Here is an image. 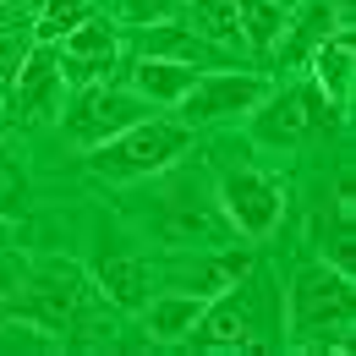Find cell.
<instances>
[{
  "label": "cell",
  "mask_w": 356,
  "mask_h": 356,
  "mask_svg": "<svg viewBox=\"0 0 356 356\" xmlns=\"http://www.w3.org/2000/svg\"><path fill=\"white\" fill-rule=\"evenodd\" d=\"M192 148V127L176 115H143L132 127H121L115 137L93 143L88 148V170L104 181H148L159 170H170L181 154Z\"/></svg>",
  "instance_id": "6da1fadb"
},
{
  "label": "cell",
  "mask_w": 356,
  "mask_h": 356,
  "mask_svg": "<svg viewBox=\"0 0 356 356\" xmlns=\"http://www.w3.org/2000/svg\"><path fill=\"white\" fill-rule=\"evenodd\" d=\"M351 274H340L334 264H307L291 285V307H285V334L291 340H312L323 351H346L351 340Z\"/></svg>",
  "instance_id": "7a4b0ae2"
},
{
  "label": "cell",
  "mask_w": 356,
  "mask_h": 356,
  "mask_svg": "<svg viewBox=\"0 0 356 356\" xmlns=\"http://www.w3.org/2000/svg\"><path fill=\"white\" fill-rule=\"evenodd\" d=\"M264 340H280V329H268L258 318V268L241 274L236 285H225L220 296H209L186 334V346H197V351H247Z\"/></svg>",
  "instance_id": "3957f363"
},
{
  "label": "cell",
  "mask_w": 356,
  "mask_h": 356,
  "mask_svg": "<svg viewBox=\"0 0 356 356\" xmlns=\"http://www.w3.org/2000/svg\"><path fill=\"white\" fill-rule=\"evenodd\" d=\"M334 121H340V110L318 93V83H291V88H280L274 99L258 104V121H252V132L258 143L268 148H302L307 137H323L334 132Z\"/></svg>",
  "instance_id": "277c9868"
},
{
  "label": "cell",
  "mask_w": 356,
  "mask_h": 356,
  "mask_svg": "<svg viewBox=\"0 0 356 356\" xmlns=\"http://www.w3.org/2000/svg\"><path fill=\"white\" fill-rule=\"evenodd\" d=\"M0 318H17L28 329H39V334H66L72 318H77V268L49 264L39 274H22Z\"/></svg>",
  "instance_id": "5b68a950"
},
{
  "label": "cell",
  "mask_w": 356,
  "mask_h": 356,
  "mask_svg": "<svg viewBox=\"0 0 356 356\" xmlns=\"http://www.w3.org/2000/svg\"><path fill=\"white\" fill-rule=\"evenodd\" d=\"M143 115H154V104H148V99H137L132 88L88 83V88H77L72 110L60 115V127H66V137H72L77 148H93V143L115 137L121 127H132V121H143Z\"/></svg>",
  "instance_id": "8992f818"
},
{
  "label": "cell",
  "mask_w": 356,
  "mask_h": 356,
  "mask_svg": "<svg viewBox=\"0 0 356 356\" xmlns=\"http://www.w3.org/2000/svg\"><path fill=\"white\" fill-rule=\"evenodd\" d=\"M268 99V83L258 72H197V83L176 99L181 121L186 127H209V121H230V115H247Z\"/></svg>",
  "instance_id": "52a82bcc"
},
{
  "label": "cell",
  "mask_w": 356,
  "mask_h": 356,
  "mask_svg": "<svg viewBox=\"0 0 356 356\" xmlns=\"http://www.w3.org/2000/svg\"><path fill=\"white\" fill-rule=\"evenodd\" d=\"M214 197L225 209V225L241 230V236H268L280 214H285V192L274 176H258V170H230V176L214 181Z\"/></svg>",
  "instance_id": "ba28073f"
},
{
  "label": "cell",
  "mask_w": 356,
  "mask_h": 356,
  "mask_svg": "<svg viewBox=\"0 0 356 356\" xmlns=\"http://www.w3.org/2000/svg\"><path fill=\"white\" fill-rule=\"evenodd\" d=\"M55 60H60V77L66 88H88V83H110L115 60H121V44H115V28L104 17H83L77 28H66L55 39Z\"/></svg>",
  "instance_id": "9c48e42d"
},
{
  "label": "cell",
  "mask_w": 356,
  "mask_h": 356,
  "mask_svg": "<svg viewBox=\"0 0 356 356\" xmlns=\"http://www.w3.org/2000/svg\"><path fill=\"white\" fill-rule=\"evenodd\" d=\"M334 28H351L346 0H296V6L285 11L280 39H274V60H280V66H307V55L323 44Z\"/></svg>",
  "instance_id": "30bf717a"
},
{
  "label": "cell",
  "mask_w": 356,
  "mask_h": 356,
  "mask_svg": "<svg viewBox=\"0 0 356 356\" xmlns=\"http://www.w3.org/2000/svg\"><path fill=\"white\" fill-rule=\"evenodd\" d=\"M6 93H11V110H17L22 121H44V115H55V110H60V99H66V77H60L55 44L28 49Z\"/></svg>",
  "instance_id": "8fae6325"
},
{
  "label": "cell",
  "mask_w": 356,
  "mask_h": 356,
  "mask_svg": "<svg viewBox=\"0 0 356 356\" xmlns=\"http://www.w3.org/2000/svg\"><path fill=\"white\" fill-rule=\"evenodd\" d=\"M312 66V83H318V93L334 104V110H346L351 104V83H356V44H351V28H334L323 44L307 55Z\"/></svg>",
  "instance_id": "7c38bea8"
},
{
  "label": "cell",
  "mask_w": 356,
  "mask_h": 356,
  "mask_svg": "<svg viewBox=\"0 0 356 356\" xmlns=\"http://www.w3.org/2000/svg\"><path fill=\"white\" fill-rule=\"evenodd\" d=\"M192 83H197V66H186V60H165V55H137L132 60V93L148 104L176 110V99Z\"/></svg>",
  "instance_id": "4fadbf2b"
},
{
  "label": "cell",
  "mask_w": 356,
  "mask_h": 356,
  "mask_svg": "<svg viewBox=\"0 0 356 356\" xmlns=\"http://www.w3.org/2000/svg\"><path fill=\"white\" fill-rule=\"evenodd\" d=\"M197 312H203V296L170 291V296H148V302L137 307V318H143L148 340H186L192 323H197Z\"/></svg>",
  "instance_id": "5bb4252c"
},
{
  "label": "cell",
  "mask_w": 356,
  "mask_h": 356,
  "mask_svg": "<svg viewBox=\"0 0 356 356\" xmlns=\"http://www.w3.org/2000/svg\"><path fill=\"white\" fill-rule=\"evenodd\" d=\"M93 280H99V291L115 302V307L137 312L148 296H154V280H148V264H137V258H121V252H110V258H99L93 264Z\"/></svg>",
  "instance_id": "9a60e30c"
},
{
  "label": "cell",
  "mask_w": 356,
  "mask_h": 356,
  "mask_svg": "<svg viewBox=\"0 0 356 356\" xmlns=\"http://www.w3.org/2000/svg\"><path fill=\"white\" fill-rule=\"evenodd\" d=\"M143 55H165V60H186V66L220 60V49L209 44V39H197L192 28H181V22H154L143 33Z\"/></svg>",
  "instance_id": "2e32d148"
},
{
  "label": "cell",
  "mask_w": 356,
  "mask_h": 356,
  "mask_svg": "<svg viewBox=\"0 0 356 356\" xmlns=\"http://www.w3.org/2000/svg\"><path fill=\"white\" fill-rule=\"evenodd\" d=\"M186 22L214 49H247L241 44V22H236V0H186Z\"/></svg>",
  "instance_id": "e0dca14e"
},
{
  "label": "cell",
  "mask_w": 356,
  "mask_h": 356,
  "mask_svg": "<svg viewBox=\"0 0 356 356\" xmlns=\"http://www.w3.org/2000/svg\"><path fill=\"white\" fill-rule=\"evenodd\" d=\"M236 22H241V44L252 55H268L285 28V6L280 0H236Z\"/></svg>",
  "instance_id": "ac0fdd59"
},
{
  "label": "cell",
  "mask_w": 356,
  "mask_h": 356,
  "mask_svg": "<svg viewBox=\"0 0 356 356\" xmlns=\"http://www.w3.org/2000/svg\"><path fill=\"white\" fill-rule=\"evenodd\" d=\"M88 17V0H44L39 6V17H33V33H39V44H55L66 28H77Z\"/></svg>",
  "instance_id": "d6986e66"
},
{
  "label": "cell",
  "mask_w": 356,
  "mask_h": 356,
  "mask_svg": "<svg viewBox=\"0 0 356 356\" xmlns=\"http://www.w3.org/2000/svg\"><path fill=\"white\" fill-rule=\"evenodd\" d=\"M121 11L132 22H143V28H154V22H181L186 0H121Z\"/></svg>",
  "instance_id": "ffe728a7"
},
{
  "label": "cell",
  "mask_w": 356,
  "mask_h": 356,
  "mask_svg": "<svg viewBox=\"0 0 356 356\" xmlns=\"http://www.w3.org/2000/svg\"><path fill=\"white\" fill-rule=\"evenodd\" d=\"M22 203H28V181H22V170H17V159L0 154V220H11Z\"/></svg>",
  "instance_id": "44dd1931"
},
{
  "label": "cell",
  "mask_w": 356,
  "mask_h": 356,
  "mask_svg": "<svg viewBox=\"0 0 356 356\" xmlns=\"http://www.w3.org/2000/svg\"><path fill=\"white\" fill-rule=\"evenodd\" d=\"M323 264H334L340 274H356V236H351V220H334V230H329V252H323Z\"/></svg>",
  "instance_id": "7402d4cb"
},
{
  "label": "cell",
  "mask_w": 356,
  "mask_h": 356,
  "mask_svg": "<svg viewBox=\"0 0 356 356\" xmlns=\"http://www.w3.org/2000/svg\"><path fill=\"white\" fill-rule=\"evenodd\" d=\"M22 55H28V49L17 44V39H6V33H0V88H11V77H17Z\"/></svg>",
  "instance_id": "603a6c76"
},
{
  "label": "cell",
  "mask_w": 356,
  "mask_h": 356,
  "mask_svg": "<svg viewBox=\"0 0 356 356\" xmlns=\"http://www.w3.org/2000/svg\"><path fill=\"white\" fill-rule=\"evenodd\" d=\"M39 6H44V0H0V28H17V22H28V17H39Z\"/></svg>",
  "instance_id": "cb8c5ba5"
},
{
  "label": "cell",
  "mask_w": 356,
  "mask_h": 356,
  "mask_svg": "<svg viewBox=\"0 0 356 356\" xmlns=\"http://www.w3.org/2000/svg\"><path fill=\"white\" fill-rule=\"evenodd\" d=\"M280 6H285V11H291V6H296V0H280Z\"/></svg>",
  "instance_id": "d4e9b609"
}]
</instances>
